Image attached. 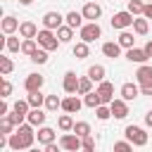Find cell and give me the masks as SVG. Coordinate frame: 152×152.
<instances>
[{"label":"cell","mask_w":152,"mask_h":152,"mask_svg":"<svg viewBox=\"0 0 152 152\" xmlns=\"http://www.w3.org/2000/svg\"><path fill=\"white\" fill-rule=\"evenodd\" d=\"M88 55H90V48H88L86 40H81V43L74 45V57H76V59H86Z\"/></svg>","instance_id":"cell-32"},{"label":"cell","mask_w":152,"mask_h":152,"mask_svg":"<svg viewBox=\"0 0 152 152\" xmlns=\"http://www.w3.org/2000/svg\"><path fill=\"white\" fill-rule=\"evenodd\" d=\"M36 138H38V142H40V145H48V142H55L57 133H55V128H50V126H38Z\"/></svg>","instance_id":"cell-15"},{"label":"cell","mask_w":152,"mask_h":152,"mask_svg":"<svg viewBox=\"0 0 152 152\" xmlns=\"http://www.w3.org/2000/svg\"><path fill=\"white\" fill-rule=\"evenodd\" d=\"M83 104H86V102H81V100H78V93H74V95H69V97H64V100H62V109H64V112H69V114H76Z\"/></svg>","instance_id":"cell-12"},{"label":"cell","mask_w":152,"mask_h":152,"mask_svg":"<svg viewBox=\"0 0 152 152\" xmlns=\"http://www.w3.org/2000/svg\"><path fill=\"white\" fill-rule=\"evenodd\" d=\"M36 50H38V40H36V38H24V40H21V52H24V55L31 57Z\"/></svg>","instance_id":"cell-31"},{"label":"cell","mask_w":152,"mask_h":152,"mask_svg":"<svg viewBox=\"0 0 152 152\" xmlns=\"http://www.w3.org/2000/svg\"><path fill=\"white\" fill-rule=\"evenodd\" d=\"M124 135L133 142V147H145V145H147V140H150V138H147V133H145V128H142V126H133V124H131V126H126Z\"/></svg>","instance_id":"cell-3"},{"label":"cell","mask_w":152,"mask_h":152,"mask_svg":"<svg viewBox=\"0 0 152 152\" xmlns=\"http://www.w3.org/2000/svg\"><path fill=\"white\" fill-rule=\"evenodd\" d=\"M36 140V133H33V124H21L12 135H10V147L12 150H28Z\"/></svg>","instance_id":"cell-1"},{"label":"cell","mask_w":152,"mask_h":152,"mask_svg":"<svg viewBox=\"0 0 152 152\" xmlns=\"http://www.w3.org/2000/svg\"><path fill=\"white\" fill-rule=\"evenodd\" d=\"M126 59H128V62H135V64H145V62L150 59V55L145 52V48H135V45H133V48L126 50Z\"/></svg>","instance_id":"cell-9"},{"label":"cell","mask_w":152,"mask_h":152,"mask_svg":"<svg viewBox=\"0 0 152 152\" xmlns=\"http://www.w3.org/2000/svg\"><path fill=\"white\" fill-rule=\"evenodd\" d=\"M81 12H83V17H86L88 21H97V19L102 17V7H100L97 2H86Z\"/></svg>","instance_id":"cell-13"},{"label":"cell","mask_w":152,"mask_h":152,"mask_svg":"<svg viewBox=\"0 0 152 152\" xmlns=\"http://www.w3.org/2000/svg\"><path fill=\"white\" fill-rule=\"evenodd\" d=\"M95 116H97L100 121L112 119V109H109V104H100V107H95Z\"/></svg>","instance_id":"cell-38"},{"label":"cell","mask_w":152,"mask_h":152,"mask_svg":"<svg viewBox=\"0 0 152 152\" xmlns=\"http://www.w3.org/2000/svg\"><path fill=\"white\" fill-rule=\"evenodd\" d=\"M10 112V107H7V102H0V116H5Z\"/></svg>","instance_id":"cell-50"},{"label":"cell","mask_w":152,"mask_h":152,"mask_svg":"<svg viewBox=\"0 0 152 152\" xmlns=\"http://www.w3.org/2000/svg\"><path fill=\"white\" fill-rule=\"evenodd\" d=\"M88 76H90L95 83H100V81H104V76H107V69H104L102 64H93V66H88Z\"/></svg>","instance_id":"cell-22"},{"label":"cell","mask_w":152,"mask_h":152,"mask_svg":"<svg viewBox=\"0 0 152 152\" xmlns=\"http://www.w3.org/2000/svg\"><path fill=\"white\" fill-rule=\"evenodd\" d=\"M45 112L40 109V107H31V112H28V116H26V121L28 124H33V126H43L45 124Z\"/></svg>","instance_id":"cell-19"},{"label":"cell","mask_w":152,"mask_h":152,"mask_svg":"<svg viewBox=\"0 0 152 152\" xmlns=\"http://www.w3.org/2000/svg\"><path fill=\"white\" fill-rule=\"evenodd\" d=\"M26 100H28V104H31V107H45V95H43L40 90H31Z\"/></svg>","instance_id":"cell-30"},{"label":"cell","mask_w":152,"mask_h":152,"mask_svg":"<svg viewBox=\"0 0 152 152\" xmlns=\"http://www.w3.org/2000/svg\"><path fill=\"white\" fill-rule=\"evenodd\" d=\"M64 19H66V24H69L71 28H81V26H83V19H86V17H83V12H76V10H74V12H69V14L64 17Z\"/></svg>","instance_id":"cell-23"},{"label":"cell","mask_w":152,"mask_h":152,"mask_svg":"<svg viewBox=\"0 0 152 152\" xmlns=\"http://www.w3.org/2000/svg\"><path fill=\"white\" fill-rule=\"evenodd\" d=\"M78 76H76V71H66L64 74V81H62V88H64V93H69V95H74V93H78Z\"/></svg>","instance_id":"cell-11"},{"label":"cell","mask_w":152,"mask_h":152,"mask_svg":"<svg viewBox=\"0 0 152 152\" xmlns=\"http://www.w3.org/2000/svg\"><path fill=\"white\" fill-rule=\"evenodd\" d=\"M0 26H2V33H5V36H10V33L19 31V21H17V17H12V14H10V17H5Z\"/></svg>","instance_id":"cell-21"},{"label":"cell","mask_w":152,"mask_h":152,"mask_svg":"<svg viewBox=\"0 0 152 152\" xmlns=\"http://www.w3.org/2000/svg\"><path fill=\"white\" fill-rule=\"evenodd\" d=\"M57 38H59V43H71V38H74V28H71L69 24H62V26L57 28Z\"/></svg>","instance_id":"cell-25"},{"label":"cell","mask_w":152,"mask_h":152,"mask_svg":"<svg viewBox=\"0 0 152 152\" xmlns=\"http://www.w3.org/2000/svg\"><path fill=\"white\" fill-rule=\"evenodd\" d=\"M36 40H38V45L40 48H45L48 52H55L62 43H59V38H57V31H52V28H40L38 31V36H36Z\"/></svg>","instance_id":"cell-2"},{"label":"cell","mask_w":152,"mask_h":152,"mask_svg":"<svg viewBox=\"0 0 152 152\" xmlns=\"http://www.w3.org/2000/svg\"><path fill=\"white\" fill-rule=\"evenodd\" d=\"M121 45H119V40L114 43V40H109V43H102V55L104 57H109V59H116V57H121Z\"/></svg>","instance_id":"cell-16"},{"label":"cell","mask_w":152,"mask_h":152,"mask_svg":"<svg viewBox=\"0 0 152 152\" xmlns=\"http://www.w3.org/2000/svg\"><path fill=\"white\" fill-rule=\"evenodd\" d=\"M97 93H100V97H102V104H109V102L114 100V86H112L109 81H100Z\"/></svg>","instance_id":"cell-14"},{"label":"cell","mask_w":152,"mask_h":152,"mask_svg":"<svg viewBox=\"0 0 152 152\" xmlns=\"http://www.w3.org/2000/svg\"><path fill=\"white\" fill-rule=\"evenodd\" d=\"M83 150H86V152H93V150H95V140H93V135H86V138H83Z\"/></svg>","instance_id":"cell-44"},{"label":"cell","mask_w":152,"mask_h":152,"mask_svg":"<svg viewBox=\"0 0 152 152\" xmlns=\"http://www.w3.org/2000/svg\"><path fill=\"white\" fill-rule=\"evenodd\" d=\"M109 109H112V116H114V119H126V116H128V100L114 97V100L109 102Z\"/></svg>","instance_id":"cell-7"},{"label":"cell","mask_w":152,"mask_h":152,"mask_svg":"<svg viewBox=\"0 0 152 152\" xmlns=\"http://www.w3.org/2000/svg\"><path fill=\"white\" fill-rule=\"evenodd\" d=\"M5 116H7L14 126H21V124H24V119H26V114H19V112H14V109H12V112H7Z\"/></svg>","instance_id":"cell-41"},{"label":"cell","mask_w":152,"mask_h":152,"mask_svg":"<svg viewBox=\"0 0 152 152\" xmlns=\"http://www.w3.org/2000/svg\"><path fill=\"white\" fill-rule=\"evenodd\" d=\"M45 109H48V112L62 109V97H57V95H45Z\"/></svg>","instance_id":"cell-33"},{"label":"cell","mask_w":152,"mask_h":152,"mask_svg":"<svg viewBox=\"0 0 152 152\" xmlns=\"http://www.w3.org/2000/svg\"><path fill=\"white\" fill-rule=\"evenodd\" d=\"M59 145H62V150H69V152H78V150H83V138L81 135H76L74 131L69 133H64L62 138H59Z\"/></svg>","instance_id":"cell-4"},{"label":"cell","mask_w":152,"mask_h":152,"mask_svg":"<svg viewBox=\"0 0 152 152\" xmlns=\"http://www.w3.org/2000/svg\"><path fill=\"white\" fill-rule=\"evenodd\" d=\"M19 2H21V5H31L33 0H19Z\"/></svg>","instance_id":"cell-52"},{"label":"cell","mask_w":152,"mask_h":152,"mask_svg":"<svg viewBox=\"0 0 152 152\" xmlns=\"http://www.w3.org/2000/svg\"><path fill=\"white\" fill-rule=\"evenodd\" d=\"M0 71H2V76H10L14 71V62L10 57H0Z\"/></svg>","instance_id":"cell-37"},{"label":"cell","mask_w":152,"mask_h":152,"mask_svg":"<svg viewBox=\"0 0 152 152\" xmlns=\"http://www.w3.org/2000/svg\"><path fill=\"white\" fill-rule=\"evenodd\" d=\"M74 133L81 135V138L90 135V124H88V121H76V124H74Z\"/></svg>","instance_id":"cell-35"},{"label":"cell","mask_w":152,"mask_h":152,"mask_svg":"<svg viewBox=\"0 0 152 152\" xmlns=\"http://www.w3.org/2000/svg\"><path fill=\"white\" fill-rule=\"evenodd\" d=\"M64 21H66V19H64L59 12H55V10L43 14V26H45V28H52V31H57V28H59Z\"/></svg>","instance_id":"cell-8"},{"label":"cell","mask_w":152,"mask_h":152,"mask_svg":"<svg viewBox=\"0 0 152 152\" xmlns=\"http://www.w3.org/2000/svg\"><path fill=\"white\" fill-rule=\"evenodd\" d=\"M19 36L21 38H36L38 36V26L33 21H21L19 24Z\"/></svg>","instance_id":"cell-20"},{"label":"cell","mask_w":152,"mask_h":152,"mask_svg":"<svg viewBox=\"0 0 152 152\" xmlns=\"http://www.w3.org/2000/svg\"><path fill=\"white\" fill-rule=\"evenodd\" d=\"M133 19H135V14H131L128 10H124V12H116V14L112 17V26L119 28V31H124V28L133 26Z\"/></svg>","instance_id":"cell-6"},{"label":"cell","mask_w":152,"mask_h":152,"mask_svg":"<svg viewBox=\"0 0 152 152\" xmlns=\"http://www.w3.org/2000/svg\"><path fill=\"white\" fill-rule=\"evenodd\" d=\"M81 40H86V43H93V40H97L100 36H102V28H100V24L97 21H88V24H83L81 26Z\"/></svg>","instance_id":"cell-5"},{"label":"cell","mask_w":152,"mask_h":152,"mask_svg":"<svg viewBox=\"0 0 152 152\" xmlns=\"http://www.w3.org/2000/svg\"><path fill=\"white\" fill-rule=\"evenodd\" d=\"M147 2H152V0H147Z\"/></svg>","instance_id":"cell-53"},{"label":"cell","mask_w":152,"mask_h":152,"mask_svg":"<svg viewBox=\"0 0 152 152\" xmlns=\"http://www.w3.org/2000/svg\"><path fill=\"white\" fill-rule=\"evenodd\" d=\"M43 83H45V76H43V74H28V76L24 78V90H26V93H31V90H40Z\"/></svg>","instance_id":"cell-10"},{"label":"cell","mask_w":152,"mask_h":152,"mask_svg":"<svg viewBox=\"0 0 152 152\" xmlns=\"http://www.w3.org/2000/svg\"><path fill=\"white\" fill-rule=\"evenodd\" d=\"M74 124H76V121L71 119V114H69V112H66V114H62V116L57 119V128H59V131H64V133H66V131H74Z\"/></svg>","instance_id":"cell-27"},{"label":"cell","mask_w":152,"mask_h":152,"mask_svg":"<svg viewBox=\"0 0 152 152\" xmlns=\"http://www.w3.org/2000/svg\"><path fill=\"white\" fill-rule=\"evenodd\" d=\"M138 95H140V83L135 86V83H131V81H128V83H124V86H121V97H124V100H128V102H131V100H135Z\"/></svg>","instance_id":"cell-17"},{"label":"cell","mask_w":152,"mask_h":152,"mask_svg":"<svg viewBox=\"0 0 152 152\" xmlns=\"http://www.w3.org/2000/svg\"><path fill=\"white\" fill-rule=\"evenodd\" d=\"M145 52L152 57V40H147V43H145Z\"/></svg>","instance_id":"cell-51"},{"label":"cell","mask_w":152,"mask_h":152,"mask_svg":"<svg viewBox=\"0 0 152 152\" xmlns=\"http://www.w3.org/2000/svg\"><path fill=\"white\" fill-rule=\"evenodd\" d=\"M135 81H138L140 86L152 83V66H150V64H140L138 71H135Z\"/></svg>","instance_id":"cell-18"},{"label":"cell","mask_w":152,"mask_h":152,"mask_svg":"<svg viewBox=\"0 0 152 152\" xmlns=\"http://www.w3.org/2000/svg\"><path fill=\"white\" fill-rule=\"evenodd\" d=\"M145 126H147V128H152V109L145 114Z\"/></svg>","instance_id":"cell-49"},{"label":"cell","mask_w":152,"mask_h":152,"mask_svg":"<svg viewBox=\"0 0 152 152\" xmlns=\"http://www.w3.org/2000/svg\"><path fill=\"white\" fill-rule=\"evenodd\" d=\"M93 83H95V81H93L90 76H83V78L78 81V95H88V93L93 90Z\"/></svg>","instance_id":"cell-34"},{"label":"cell","mask_w":152,"mask_h":152,"mask_svg":"<svg viewBox=\"0 0 152 152\" xmlns=\"http://www.w3.org/2000/svg\"><path fill=\"white\" fill-rule=\"evenodd\" d=\"M133 31H135L138 36H145V33L150 31V19H147V17H142V19L135 17V19H133Z\"/></svg>","instance_id":"cell-24"},{"label":"cell","mask_w":152,"mask_h":152,"mask_svg":"<svg viewBox=\"0 0 152 152\" xmlns=\"http://www.w3.org/2000/svg\"><path fill=\"white\" fill-rule=\"evenodd\" d=\"M142 17L152 19V2H145V10H142Z\"/></svg>","instance_id":"cell-47"},{"label":"cell","mask_w":152,"mask_h":152,"mask_svg":"<svg viewBox=\"0 0 152 152\" xmlns=\"http://www.w3.org/2000/svg\"><path fill=\"white\" fill-rule=\"evenodd\" d=\"M59 147H62V145H57V142H48V145H45V152H57Z\"/></svg>","instance_id":"cell-48"},{"label":"cell","mask_w":152,"mask_h":152,"mask_svg":"<svg viewBox=\"0 0 152 152\" xmlns=\"http://www.w3.org/2000/svg\"><path fill=\"white\" fill-rule=\"evenodd\" d=\"M142 10H145L142 0H128V12L131 14H142Z\"/></svg>","instance_id":"cell-40"},{"label":"cell","mask_w":152,"mask_h":152,"mask_svg":"<svg viewBox=\"0 0 152 152\" xmlns=\"http://www.w3.org/2000/svg\"><path fill=\"white\" fill-rule=\"evenodd\" d=\"M5 50H7V52H21V43H19V38H17L14 33H10V36L5 38Z\"/></svg>","instance_id":"cell-29"},{"label":"cell","mask_w":152,"mask_h":152,"mask_svg":"<svg viewBox=\"0 0 152 152\" xmlns=\"http://www.w3.org/2000/svg\"><path fill=\"white\" fill-rule=\"evenodd\" d=\"M114 150L116 152H131L133 150V142L126 138V140H119V142H114Z\"/></svg>","instance_id":"cell-43"},{"label":"cell","mask_w":152,"mask_h":152,"mask_svg":"<svg viewBox=\"0 0 152 152\" xmlns=\"http://www.w3.org/2000/svg\"><path fill=\"white\" fill-rule=\"evenodd\" d=\"M12 128H14V124H12L7 116H2V119H0V133H5V135H12Z\"/></svg>","instance_id":"cell-42"},{"label":"cell","mask_w":152,"mask_h":152,"mask_svg":"<svg viewBox=\"0 0 152 152\" xmlns=\"http://www.w3.org/2000/svg\"><path fill=\"white\" fill-rule=\"evenodd\" d=\"M119 45H121L124 50H128V48H133V45H135V38H133V33L124 28V31L119 33Z\"/></svg>","instance_id":"cell-28"},{"label":"cell","mask_w":152,"mask_h":152,"mask_svg":"<svg viewBox=\"0 0 152 152\" xmlns=\"http://www.w3.org/2000/svg\"><path fill=\"white\" fill-rule=\"evenodd\" d=\"M31 62H36V64H45V62H48V50L38 45V50L31 55Z\"/></svg>","instance_id":"cell-36"},{"label":"cell","mask_w":152,"mask_h":152,"mask_svg":"<svg viewBox=\"0 0 152 152\" xmlns=\"http://www.w3.org/2000/svg\"><path fill=\"white\" fill-rule=\"evenodd\" d=\"M83 102H86V107L95 109V107H100V104H102V97H100V93H97V90H90L88 95H83Z\"/></svg>","instance_id":"cell-26"},{"label":"cell","mask_w":152,"mask_h":152,"mask_svg":"<svg viewBox=\"0 0 152 152\" xmlns=\"http://www.w3.org/2000/svg\"><path fill=\"white\" fill-rule=\"evenodd\" d=\"M140 95H147V97H152V83H145V86H140Z\"/></svg>","instance_id":"cell-46"},{"label":"cell","mask_w":152,"mask_h":152,"mask_svg":"<svg viewBox=\"0 0 152 152\" xmlns=\"http://www.w3.org/2000/svg\"><path fill=\"white\" fill-rule=\"evenodd\" d=\"M12 109H14V112H19V114H26V116H28L31 104H28V100H17V102L12 104Z\"/></svg>","instance_id":"cell-39"},{"label":"cell","mask_w":152,"mask_h":152,"mask_svg":"<svg viewBox=\"0 0 152 152\" xmlns=\"http://www.w3.org/2000/svg\"><path fill=\"white\" fill-rule=\"evenodd\" d=\"M10 95H12V83H10L7 78H2V100L10 97Z\"/></svg>","instance_id":"cell-45"}]
</instances>
